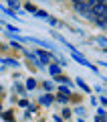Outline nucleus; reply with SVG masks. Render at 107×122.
Here are the masks:
<instances>
[{
  "label": "nucleus",
  "instance_id": "nucleus-9",
  "mask_svg": "<svg viewBox=\"0 0 107 122\" xmlns=\"http://www.w3.org/2000/svg\"><path fill=\"white\" fill-rule=\"evenodd\" d=\"M8 2H10V6H18V2H16V0H8Z\"/></svg>",
  "mask_w": 107,
  "mask_h": 122
},
{
  "label": "nucleus",
  "instance_id": "nucleus-8",
  "mask_svg": "<svg viewBox=\"0 0 107 122\" xmlns=\"http://www.w3.org/2000/svg\"><path fill=\"white\" fill-rule=\"evenodd\" d=\"M97 41H99V43L103 45V47H107V39H103V37H101V39H97Z\"/></svg>",
  "mask_w": 107,
  "mask_h": 122
},
{
  "label": "nucleus",
  "instance_id": "nucleus-6",
  "mask_svg": "<svg viewBox=\"0 0 107 122\" xmlns=\"http://www.w3.org/2000/svg\"><path fill=\"white\" fill-rule=\"evenodd\" d=\"M39 53H40V59L47 63V61H49V53H43V51H39Z\"/></svg>",
  "mask_w": 107,
  "mask_h": 122
},
{
  "label": "nucleus",
  "instance_id": "nucleus-10",
  "mask_svg": "<svg viewBox=\"0 0 107 122\" xmlns=\"http://www.w3.org/2000/svg\"><path fill=\"white\" fill-rule=\"evenodd\" d=\"M73 2H75V4H79V2H81V0H73Z\"/></svg>",
  "mask_w": 107,
  "mask_h": 122
},
{
  "label": "nucleus",
  "instance_id": "nucleus-4",
  "mask_svg": "<svg viewBox=\"0 0 107 122\" xmlns=\"http://www.w3.org/2000/svg\"><path fill=\"white\" fill-rule=\"evenodd\" d=\"M77 83H79V86H81V87H83V90H85V92H89V87H87V83L83 81L81 77H77Z\"/></svg>",
  "mask_w": 107,
  "mask_h": 122
},
{
  "label": "nucleus",
  "instance_id": "nucleus-1",
  "mask_svg": "<svg viewBox=\"0 0 107 122\" xmlns=\"http://www.w3.org/2000/svg\"><path fill=\"white\" fill-rule=\"evenodd\" d=\"M73 57H75V59L79 61V63H81V65H85V67H89V69H93V71H97V67H93V65H91V63H89V61H87L85 57H81V55H79V53H73Z\"/></svg>",
  "mask_w": 107,
  "mask_h": 122
},
{
  "label": "nucleus",
  "instance_id": "nucleus-7",
  "mask_svg": "<svg viewBox=\"0 0 107 122\" xmlns=\"http://www.w3.org/2000/svg\"><path fill=\"white\" fill-rule=\"evenodd\" d=\"M59 102H67V96L65 94H59Z\"/></svg>",
  "mask_w": 107,
  "mask_h": 122
},
{
  "label": "nucleus",
  "instance_id": "nucleus-3",
  "mask_svg": "<svg viewBox=\"0 0 107 122\" xmlns=\"http://www.w3.org/2000/svg\"><path fill=\"white\" fill-rule=\"evenodd\" d=\"M34 14H36L39 18H47V20H49V14H47V12H43V10H36Z\"/></svg>",
  "mask_w": 107,
  "mask_h": 122
},
{
  "label": "nucleus",
  "instance_id": "nucleus-2",
  "mask_svg": "<svg viewBox=\"0 0 107 122\" xmlns=\"http://www.w3.org/2000/svg\"><path fill=\"white\" fill-rule=\"evenodd\" d=\"M51 96H49V94H47V96H43V98H40V104H45V106H49V104H51Z\"/></svg>",
  "mask_w": 107,
  "mask_h": 122
},
{
  "label": "nucleus",
  "instance_id": "nucleus-5",
  "mask_svg": "<svg viewBox=\"0 0 107 122\" xmlns=\"http://www.w3.org/2000/svg\"><path fill=\"white\" fill-rule=\"evenodd\" d=\"M34 86H36V81H34V79H28V81H26V87H28V90H32Z\"/></svg>",
  "mask_w": 107,
  "mask_h": 122
}]
</instances>
